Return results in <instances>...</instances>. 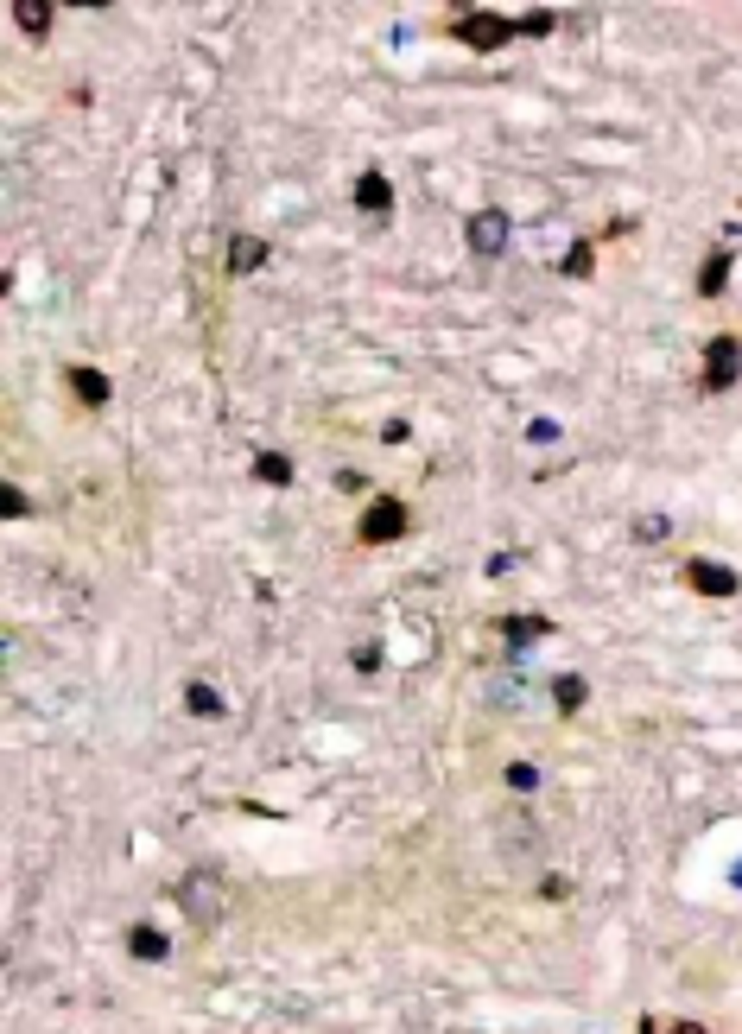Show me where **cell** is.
Wrapping results in <instances>:
<instances>
[{"instance_id":"21","label":"cell","mask_w":742,"mask_h":1034,"mask_svg":"<svg viewBox=\"0 0 742 1034\" xmlns=\"http://www.w3.org/2000/svg\"><path fill=\"white\" fill-rule=\"evenodd\" d=\"M737 883H742V870H737Z\"/></svg>"},{"instance_id":"14","label":"cell","mask_w":742,"mask_h":1034,"mask_svg":"<svg viewBox=\"0 0 742 1034\" xmlns=\"http://www.w3.org/2000/svg\"><path fill=\"white\" fill-rule=\"evenodd\" d=\"M13 13H19V26H26V32H45V26H51V6H32V0H13Z\"/></svg>"},{"instance_id":"5","label":"cell","mask_w":742,"mask_h":1034,"mask_svg":"<svg viewBox=\"0 0 742 1034\" xmlns=\"http://www.w3.org/2000/svg\"><path fill=\"white\" fill-rule=\"evenodd\" d=\"M685 584H692V590H711V597H737L742 590L737 571H730V565H711V559H692V565H685Z\"/></svg>"},{"instance_id":"3","label":"cell","mask_w":742,"mask_h":1034,"mask_svg":"<svg viewBox=\"0 0 742 1034\" xmlns=\"http://www.w3.org/2000/svg\"><path fill=\"white\" fill-rule=\"evenodd\" d=\"M400 533H406V508H400L393 496L369 502V515H362V539H369V546H387V539H400Z\"/></svg>"},{"instance_id":"10","label":"cell","mask_w":742,"mask_h":1034,"mask_svg":"<svg viewBox=\"0 0 742 1034\" xmlns=\"http://www.w3.org/2000/svg\"><path fill=\"white\" fill-rule=\"evenodd\" d=\"M184 705H191L197 717H223V692H216V685H191V692H184Z\"/></svg>"},{"instance_id":"8","label":"cell","mask_w":742,"mask_h":1034,"mask_svg":"<svg viewBox=\"0 0 742 1034\" xmlns=\"http://www.w3.org/2000/svg\"><path fill=\"white\" fill-rule=\"evenodd\" d=\"M260 260H266V242L260 235H235L229 242V273H254Z\"/></svg>"},{"instance_id":"17","label":"cell","mask_w":742,"mask_h":1034,"mask_svg":"<svg viewBox=\"0 0 742 1034\" xmlns=\"http://www.w3.org/2000/svg\"><path fill=\"white\" fill-rule=\"evenodd\" d=\"M584 705V679H559V711H578Z\"/></svg>"},{"instance_id":"1","label":"cell","mask_w":742,"mask_h":1034,"mask_svg":"<svg viewBox=\"0 0 742 1034\" xmlns=\"http://www.w3.org/2000/svg\"><path fill=\"white\" fill-rule=\"evenodd\" d=\"M178 902H184V914H191V920L210 933V926H223V914H229V889H223L216 876H191Z\"/></svg>"},{"instance_id":"11","label":"cell","mask_w":742,"mask_h":1034,"mask_svg":"<svg viewBox=\"0 0 742 1034\" xmlns=\"http://www.w3.org/2000/svg\"><path fill=\"white\" fill-rule=\"evenodd\" d=\"M127 945H133V958H165V933H152V926H133Z\"/></svg>"},{"instance_id":"19","label":"cell","mask_w":742,"mask_h":1034,"mask_svg":"<svg viewBox=\"0 0 742 1034\" xmlns=\"http://www.w3.org/2000/svg\"><path fill=\"white\" fill-rule=\"evenodd\" d=\"M641 1034H705L698 1022H641Z\"/></svg>"},{"instance_id":"6","label":"cell","mask_w":742,"mask_h":1034,"mask_svg":"<svg viewBox=\"0 0 742 1034\" xmlns=\"http://www.w3.org/2000/svg\"><path fill=\"white\" fill-rule=\"evenodd\" d=\"M501 242H507V216L501 210H483V216H470V248L489 260V255H501Z\"/></svg>"},{"instance_id":"18","label":"cell","mask_w":742,"mask_h":1034,"mask_svg":"<svg viewBox=\"0 0 742 1034\" xmlns=\"http://www.w3.org/2000/svg\"><path fill=\"white\" fill-rule=\"evenodd\" d=\"M507 787H514V793H533V787H539V775H533L527 762H514V768H507Z\"/></svg>"},{"instance_id":"15","label":"cell","mask_w":742,"mask_h":1034,"mask_svg":"<svg viewBox=\"0 0 742 1034\" xmlns=\"http://www.w3.org/2000/svg\"><path fill=\"white\" fill-rule=\"evenodd\" d=\"M724 273H730V255H711V266L698 273V292H724Z\"/></svg>"},{"instance_id":"4","label":"cell","mask_w":742,"mask_h":1034,"mask_svg":"<svg viewBox=\"0 0 742 1034\" xmlns=\"http://www.w3.org/2000/svg\"><path fill=\"white\" fill-rule=\"evenodd\" d=\"M451 32H457L464 45H476V51H495V45H507V38H514V26H507V19H495V13H470V19H457Z\"/></svg>"},{"instance_id":"16","label":"cell","mask_w":742,"mask_h":1034,"mask_svg":"<svg viewBox=\"0 0 742 1034\" xmlns=\"http://www.w3.org/2000/svg\"><path fill=\"white\" fill-rule=\"evenodd\" d=\"M590 260H597V248H590V242H578V248L565 255V273H571V279H584V273H590Z\"/></svg>"},{"instance_id":"20","label":"cell","mask_w":742,"mask_h":1034,"mask_svg":"<svg viewBox=\"0 0 742 1034\" xmlns=\"http://www.w3.org/2000/svg\"><path fill=\"white\" fill-rule=\"evenodd\" d=\"M0 508H6V515L19 520V515H26V496H19V489H13V483H6V489H0Z\"/></svg>"},{"instance_id":"13","label":"cell","mask_w":742,"mask_h":1034,"mask_svg":"<svg viewBox=\"0 0 742 1034\" xmlns=\"http://www.w3.org/2000/svg\"><path fill=\"white\" fill-rule=\"evenodd\" d=\"M254 470H260V483H292V464H286L279 451H260V464H254Z\"/></svg>"},{"instance_id":"12","label":"cell","mask_w":742,"mask_h":1034,"mask_svg":"<svg viewBox=\"0 0 742 1034\" xmlns=\"http://www.w3.org/2000/svg\"><path fill=\"white\" fill-rule=\"evenodd\" d=\"M501 629H507V642H514V647H527V642H539V635H546V622H539V616H514V622H501Z\"/></svg>"},{"instance_id":"2","label":"cell","mask_w":742,"mask_h":1034,"mask_svg":"<svg viewBox=\"0 0 742 1034\" xmlns=\"http://www.w3.org/2000/svg\"><path fill=\"white\" fill-rule=\"evenodd\" d=\"M737 375H742V343L737 337H711V350H705V388L724 393Z\"/></svg>"},{"instance_id":"7","label":"cell","mask_w":742,"mask_h":1034,"mask_svg":"<svg viewBox=\"0 0 742 1034\" xmlns=\"http://www.w3.org/2000/svg\"><path fill=\"white\" fill-rule=\"evenodd\" d=\"M356 204H362L369 216H387V210H393V184H387L381 172H369V178L356 184Z\"/></svg>"},{"instance_id":"9","label":"cell","mask_w":742,"mask_h":1034,"mask_svg":"<svg viewBox=\"0 0 742 1034\" xmlns=\"http://www.w3.org/2000/svg\"><path fill=\"white\" fill-rule=\"evenodd\" d=\"M70 388H77V400H89V406H102V400H109V381H102L96 369H70Z\"/></svg>"}]
</instances>
